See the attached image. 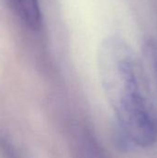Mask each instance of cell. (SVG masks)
Listing matches in <instances>:
<instances>
[{
  "label": "cell",
  "instance_id": "1",
  "mask_svg": "<svg viewBox=\"0 0 157 158\" xmlns=\"http://www.w3.org/2000/svg\"><path fill=\"white\" fill-rule=\"evenodd\" d=\"M98 66L105 95L124 147H148L157 138V123L146 74L139 56L123 40L111 37L100 48Z\"/></svg>",
  "mask_w": 157,
  "mask_h": 158
},
{
  "label": "cell",
  "instance_id": "2",
  "mask_svg": "<svg viewBox=\"0 0 157 158\" xmlns=\"http://www.w3.org/2000/svg\"><path fill=\"white\" fill-rule=\"evenodd\" d=\"M71 145L74 158H107L94 134L87 128H75Z\"/></svg>",
  "mask_w": 157,
  "mask_h": 158
},
{
  "label": "cell",
  "instance_id": "3",
  "mask_svg": "<svg viewBox=\"0 0 157 158\" xmlns=\"http://www.w3.org/2000/svg\"><path fill=\"white\" fill-rule=\"evenodd\" d=\"M16 15L31 30L42 26V12L38 0H8Z\"/></svg>",
  "mask_w": 157,
  "mask_h": 158
},
{
  "label": "cell",
  "instance_id": "4",
  "mask_svg": "<svg viewBox=\"0 0 157 158\" xmlns=\"http://www.w3.org/2000/svg\"><path fill=\"white\" fill-rule=\"evenodd\" d=\"M144 53L151 61L157 83V43L153 40H148L144 44Z\"/></svg>",
  "mask_w": 157,
  "mask_h": 158
}]
</instances>
